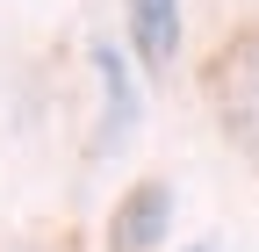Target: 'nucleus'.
Here are the masks:
<instances>
[{"label":"nucleus","instance_id":"f257e3e1","mask_svg":"<svg viewBox=\"0 0 259 252\" xmlns=\"http://www.w3.org/2000/svg\"><path fill=\"white\" fill-rule=\"evenodd\" d=\"M202 94H209V108L223 122V137L259 151V29H238V36H223L209 51Z\"/></svg>","mask_w":259,"mask_h":252},{"label":"nucleus","instance_id":"f03ea898","mask_svg":"<svg viewBox=\"0 0 259 252\" xmlns=\"http://www.w3.org/2000/svg\"><path fill=\"white\" fill-rule=\"evenodd\" d=\"M173 224V187L166 180H137L108 216V252H151Z\"/></svg>","mask_w":259,"mask_h":252},{"label":"nucleus","instance_id":"7ed1b4c3","mask_svg":"<svg viewBox=\"0 0 259 252\" xmlns=\"http://www.w3.org/2000/svg\"><path fill=\"white\" fill-rule=\"evenodd\" d=\"M130 8V44H137L144 72H173L180 58V0H122Z\"/></svg>","mask_w":259,"mask_h":252},{"label":"nucleus","instance_id":"20e7f679","mask_svg":"<svg viewBox=\"0 0 259 252\" xmlns=\"http://www.w3.org/2000/svg\"><path fill=\"white\" fill-rule=\"evenodd\" d=\"M94 65H101V79H108V137L122 130V122L130 115H137V101H130V79H122V58L101 44V51H94Z\"/></svg>","mask_w":259,"mask_h":252},{"label":"nucleus","instance_id":"39448f33","mask_svg":"<svg viewBox=\"0 0 259 252\" xmlns=\"http://www.w3.org/2000/svg\"><path fill=\"white\" fill-rule=\"evenodd\" d=\"M187 252H209V245H187Z\"/></svg>","mask_w":259,"mask_h":252}]
</instances>
